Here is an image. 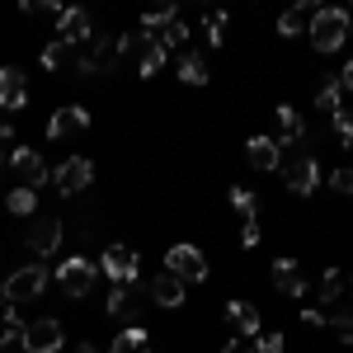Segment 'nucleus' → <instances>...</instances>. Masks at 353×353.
<instances>
[{"mask_svg": "<svg viewBox=\"0 0 353 353\" xmlns=\"http://www.w3.org/2000/svg\"><path fill=\"white\" fill-rule=\"evenodd\" d=\"M184 297H189V288H184L174 273H156V278H151V301H156V306L174 311V306H184Z\"/></svg>", "mask_w": 353, "mask_h": 353, "instance_id": "nucleus-18", "label": "nucleus"}, {"mask_svg": "<svg viewBox=\"0 0 353 353\" xmlns=\"http://www.w3.org/2000/svg\"><path fill=\"white\" fill-rule=\"evenodd\" d=\"M90 179H94V165L85 161V156H66V161L52 170V184L61 198H76V193L90 189Z\"/></svg>", "mask_w": 353, "mask_h": 353, "instance_id": "nucleus-8", "label": "nucleus"}, {"mask_svg": "<svg viewBox=\"0 0 353 353\" xmlns=\"http://www.w3.org/2000/svg\"><path fill=\"white\" fill-rule=\"evenodd\" d=\"M61 217H38L33 226H28V250L38 254V259H48V254H57L61 250Z\"/></svg>", "mask_w": 353, "mask_h": 353, "instance_id": "nucleus-14", "label": "nucleus"}, {"mask_svg": "<svg viewBox=\"0 0 353 353\" xmlns=\"http://www.w3.org/2000/svg\"><path fill=\"white\" fill-rule=\"evenodd\" d=\"M179 81H184V85H208V81H212V71H208L203 52H184V57H179Z\"/></svg>", "mask_w": 353, "mask_h": 353, "instance_id": "nucleus-24", "label": "nucleus"}, {"mask_svg": "<svg viewBox=\"0 0 353 353\" xmlns=\"http://www.w3.org/2000/svg\"><path fill=\"white\" fill-rule=\"evenodd\" d=\"M344 292H349V297H353V283H349V288H344Z\"/></svg>", "mask_w": 353, "mask_h": 353, "instance_id": "nucleus-45", "label": "nucleus"}, {"mask_svg": "<svg viewBox=\"0 0 353 353\" xmlns=\"http://www.w3.org/2000/svg\"><path fill=\"white\" fill-rule=\"evenodd\" d=\"M94 278H99V264H94V259H85V254H66V259L57 264V288H61L71 301L90 297Z\"/></svg>", "mask_w": 353, "mask_h": 353, "instance_id": "nucleus-2", "label": "nucleus"}, {"mask_svg": "<svg viewBox=\"0 0 353 353\" xmlns=\"http://www.w3.org/2000/svg\"><path fill=\"white\" fill-rule=\"evenodd\" d=\"M10 170H14V179H19V189H38V184H48L43 151H33V146H14V151H10Z\"/></svg>", "mask_w": 353, "mask_h": 353, "instance_id": "nucleus-10", "label": "nucleus"}, {"mask_svg": "<svg viewBox=\"0 0 353 353\" xmlns=\"http://www.w3.org/2000/svg\"><path fill=\"white\" fill-rule=\"evenodd\" d=\"M278 146H297V141H306V118H301L292 104H278Z\"/></svg>", "mask_w": 353, "mask_h": 353, "instance_id": "nucleus-20", "label": "nucleus"}, {"mask_svg": "<svg viewBox=\"0 0 353 353\" xmlns=\"http://www.w3.org/2000/svg\"><path fill=\"white\" fill-rule=\"evenodd\" d=\"M349 28H353V14L344 5H321L311 10V24H306V38L316 52H339L349 43Z\"/></svg>", "mask_w": 353, "mask_h": 353, "instance_id": "nucleus-1", "label": "nucleus"}, {"mask_svg": "<svg viewBox=\"0 0 353 353\" xmlns=\"http://www.w3.org/2000/svg\"><path fill=\"white\" fill-rule=\"evenodd\" d=\"M104 311H109L113 321H128V325H137V301H132V292H128V288H118V283L109 288V301H104Z\"/></svg>", "mask_w": 353, "mask_h": 353, "instance_id": "nucleus-23", "label": "nucleus"}, {"mask_svg": "<svg viewBox=\"0 0 353 353\" xmlns=\"http://www.w3.org/2000/svg\"><path fill=\"white\" fill-rule=\"evenodd\" d=\"M76 353H104V349H94V344H81V349H76Z\"/></svg>", "mask_w": 353, "mask_h": 353, "instance_id": "nucleus-42", "label": "nucleus"}, {"mask_svg": "<svg viewBox=\"0 0 353 353\" xmlns=\"http://www.w3.org/2000/svg\"><path fill=\"white\" fill-rule=\"evenodd\" d=\"M28 104V81L19 66H0V109L5 113H19Z\"/></svg>", "mask_w": 353, "mask_h": 353, "instance_id": "nucleus-15", "label": "nucleus"}, {"mask_svg": "<svg viewBox=\"0 0 353 353\" xmlns=\"http://www.w3.org/2000/svg\"><path fill=\"white\" fill-rule=\"evenodd\" d=\"M254 353H283V334H264V339H254Z\"/></svg>", "mask_w": 353, "mask_h": 353, "instance_id": "nucleus-38", "label": "nucleus"}, {"mask_svg": "<svg viewBox=\"0 0 353 353\" xmlns=\"http://www.w3.org/2000/svg\"><path fill=\"white\" fill-rule=\"evenodd\" d=\"M221 353H254V339L236 334V339H226V349H221Z\"/></svg>", "mask_w": 353, "mask_h": 353, "instance_id": "nucleus-39", "label": "nucleus"}, {"mask_svg": "<svg viewBox=\"0 0 353 353\" xmlns=\"http://www.w3.org/2000/svg\"><path fill=\"white\" fill-rule=\"evenodd\" d=\"M316 109L321 113H339L344 109V85H339V76H330V81L316 90Z\"/></svg>", "mask_w": 353, "mask_h": 353, "instance_id": "nucleus-27", "label": "nucleus"}, {"mask_svg": "<svg viewBox=\"0 0 353 353\" xmlns=\"http://www.w3.org/2000/svg\"><path fill=\"white\" fill-rule=\"evenodd\" d=\"M344 278H339V269H325L321 273V288H316V297H321V306H339V297H344Z\"/></svg>", "mask_w": 353, "mask_h": 353, "instance_id": "nucleus-28", "label": "nucleus"}, {"mask_svg": "<svg viewBox=\"0 0 353 353\" xmlns=\"http://www.w3.org/2000/svg\"><path fill=\"white\" fill-rule=\"evenodd\" d=\"M203 33H208V43H212V48H226V14H217V10H212V14H203Z\"/></svg>", "mask_w": 353, "mask_h": 353, "instance_id": "nucleus-32", "label": "nucleus"}, {"mask_svg": "<svg viewBox=\"0 0 353 353\" xmlns=\"http://www.w3.org/2000/svg\"><path fill=\"white\" fill-rule=\"evenodd\" d=\"M273 288H278V292H283V297H306V273H301V264L297 259H288V254H283V259H273Z\"/></svg>", "mask_w": 353, "mask_h": 353, "instance_id": "nucleus-16", "label": "nucleus"}, {"mask_svg": "<svg viewBox=\"0 0 353 353\" xmlns=\"http://www.w3.org/2000/svg\"><path fill=\"white\" fill-rule=\"evenodd\" d=\"M61 344H66V330H61V321H52V316L33 321L28 334H24V353H61Z\"/></svg>", "mask_w": 353, "mask_h": 353, "instance_id": "nucleus-11", "label": "nucleus"}, {"mask_svg": "<svg viewBox=\"0 0 353 353\" xmlns=\"http://www.w3.org/2000/svg\"><path fill=\"white\" fill-rule=\"evenodd\" d=\"M57 38H61V43H71V48H85V43L94 38L90 14H85V10H76V5H66V10L57 14Z\"/></svg>", "mask_w": 353, "mask_h": 353, "instance_id": "nucleus-12", "label": "nucleus"}, {"mask_svg": "<svg viewBox=\"0 0 353 353\" xmlns=\"http://www.w3.org/2000/svg\"><path fill=\"white\" fill-rule=\"evenodd\" d=\"M165 273H174L184 288H189V283H208V259H203L198 245H170V254H165Z\"/></svg>", "mask_w": 353, "mask_h": 353, "instance_id": "nucleus-5", "label": "nucleus"}, {"mask_svg": "<svg viewBox=\"0 0 353 353\" xmlns=\"http://www.w3.org/2000/svg\"><path fill=\"white\" fill-rule=\"evenodd\" d=\"M226 198H231V208L241 212V245H245V250H254V245H259V212H254V193L236 184Z\"/></svg>", "mask_w": 353, "mask_h": 353, "instance_id": "nucleus-13", "label": "nucleus"}, {"mask_svg": "<svg viewBox=\"0 0 353 353\" xmlns=\"http://www.w3.org/2000/svg\"><path fill=\"white\" fill-rule=\"evenodd\" d=\"M0 311H10V301H5V297H0Z\"/></svg>", "mask_w": 353, "mask_h": 353, "instance_id": "nucleus-43", "label": "nucleus"}, {"mask_svg": "<svg viewBox=\"0 0 353 353\" xmlns=\"http://www.w3.org/2000/svg\"><path fill=\"white\" fill-rule=\"evenodd\" d=\"M0 184H5V165H0Z\"/></svg>", "mask_w": 353, "mask_h": 353, "instance_id": "nucleus-44", "label": "nucleus"}, {"mask_svg": "<svg viewBox=\"0 0 353 353\" xmlns=\"http://www.w3.org/2000/svg\"><path fill=\"white\" fill-rule=\"evenodd\" d=\"M99 269L109 273V283L132 288V283H137V250H132V245H109V250L99 254Z\"/></svg>", "mask_w": 353, "mask_h": 353, "instance_id": "nucleus-9", "label": "nucleus"}, {"mask_svg": "<svg viewBox=\"0 0 353 353\" xmlns=\"http://www.w3.org/2000/svg\"><path fill=\"white\" fill-rule=\"evenodd\" d=\"M283 184L292 193H311L316 184H321V165H316V156L311 151H292V156H283Z\"/></svg>", "mask_w": 353, "mask_h": 353, "instance_id": "nucleus-6", "label": "nucleus"}, {"mask_svg": "<svg viewBox=\"0 0 353 353\" xmlns=\"http://www.w3.org/2000/svg\"><path fill=\"white\" fill-rule=\"evenodd\" d=\"M339 85H344V94H353V57L344 61V71H339Z\"/></svg>", "mask_w": 353, "mask_h": 353, "instance_id": "nucleus-40", "label": "nucleus"}, {"mask_svg": "<svg viewBox=\"0 0 353 353\" xmlns=\"http://www.w3.org/2000/svg\"><path fill=\"white\" fill-rule=\"evenodd\" d=\"M118 38H123V57H137V71H141L146 81L165 66V48L156 38H146V33H118Z\"/></svg>", "mask_w": 353, "mask_h": 353, "instance_id": "nucleus-7", "label": "nucleus"}, {"mask_svg": "<svg viewBox=\"0 0 353 353\" xmlns=\"http://www.w3.org/2000/svg\"><path fill=\"white\" fill-rule=\"evenodd\" d=\"M174 19H179V10H174V5H156V10H146V14H141V33H146V38H156V33L170 28Z\"/></svg>", "mask_w": 353, "mask_h": 353, "instance_id": "nucleus-25", "label": "nucleus"}, {"mask_svg": "<svg viewBox=\"0 0 353 353\" xmlns=\"http://www.w3.org/2000/svg\"><path fill=\"white\" fill-rule=\"evenodd\" d=\"M5 208H10L14 217H33V208H38V189H10V193H5Z\"/></svg>", "mask_w": 353, "mask_h": 353, "instance_id": "nucleus-30", "label": "nucleus"}, {"mask_svg": "<svg viewBox=\"0 0 353 353\" xmlns=\"http://www.w3.org/2000/svg\"><path fill=\"white\" fill-rule=\"evenodd\" d=\"M123 57V38H90L85 43V52L76 57V71H81L85 81H94V76H104V71H113V61Z\"/></svg>", "mask_w": 353, "mask_h": 353, "instance_id": "nucleus-3", "label": "nucleus"}, {"mask_svg": "<svg viewBox=\"0 0 353 353\" xmlns=\"http://www.w3.org/2000/svg\"><path fill=\"white\" fill-rule=\"evenodd\" d=\"M330 330L339 334V344H353V311H334L330 316Z\"/></svg>", "mask_w": 353, "mask_h": 353, "instance_id": "nucleus-35", "label": "nucleus"}, {"mask_svg": "<svg viewBox=\"0 0 353 353\" xmlns=\"http://www.w3.org/2000/svg\"><path fill=\"white\" fill-rule=\"evenodd\" d=\"M330 123H334V132H339V141L353 151V109H339V113H330Z\"/></svg>", "mask_w": 353, "mask_h": 353, "instance_id": "nucleus-34", "label": "nucleus"}, {"mask_svg": "<svg viewBox=\"0 0 353 353\" xmlns=\"http://www.w3.org/2000/svg\"><path fill=\"white\" fill-rule=\"evenodd\" d=\"M85 128H90V109H81V104L57 109L52 118H48V137H52V141H61V137H71V132H85Z\"/></svg>", "mask_w": 353, "mask_h": 353, "instance_id": "nucleus-17", "label": "nucleus"}, {"mask_svg": "<svg viewBox=\"0 0 353 353\" xmlns=\"http://www.w3.org/2000/svg\"><path fill=\"white\" fill-rule=\"evenodd\" d=\"M24 334H28V321H19L14 306H10V316L0 325V349H24Z\"/></svg>", "mask_w": 353, "mask_h": 353, "instance_id": "nucleus-29", "label": "nucleus"}, {"mask_svg": "<svg viewBox=\"0 0 353 353\" xmlns=\"http://www.w3.org/2000/svg\"><path fill=\"white\" fill-rule=\"evenodd\" d=\"M226 316L236 321V330H241L245 339H259V330H264V321H259V311H254L250 301H226Z\"/></svg>", "mask_w": 353, "mask_h": 353, "instance_id": "nucleus-21", "label": "nucleus"}, {"mask_svg": "<svg viewBox=\"0 0 353 353\" xmlns=\"http://www.w3.org/2000/svg\"><path fill=\"white\" fill-rule=\"evenodd\" d=\"M330 189H339V193H353V165H339V170L330 174Z\"/></svg>", "mask_w": 353, "mask_h": 353, "instance_id": "nucleus-36", "label": "nucleus"}, {"mask_svg": "<svg viewBox=\"0 0 353 353\" xmlns=\"http://www.w3.org/2000/svg\"><path fill=\"white\" fill-rule=\"evenodd\" d=\"M109 353H151V334L141 325H123L113 334V349Z\"/></svg>", "mask_w": 353, "mask_h": 353, "instance_id": "nucleus-22", "label": "nucleus"}, {"mask_svg": "<svg viewBox=\"0 0 353 353\" xmlns=\"http://www.w3.org/2000/svg\"><path fill=\"white\" fill-rule=\"evenodd\" d=\"M156 43H161L165 52H170V48H184V43H189V28H184V19H174L170 28H161V33H156Z\"/></svg>", "mask_w": 353, "mask_h": 353, "instance_id": "nucleus-33", "label": "nucleus"}, {"mask_svg": "<svg viewBox=\"0 0 353 353\" xmlns=\"http://www.w3.org/2000/svg\"><path fill=\"white\" fill-rule=\"evenodd\" d=\"M0 141H14V128H10L5 118H0Z\"/></svg>", "mask_w": 353, "mask_h": 353, "instance_id": "nucleus-41", "label": "nucleus"}, {"mask_svg": "<svg viewBox=\"0 0 353 353\" xmlns=\"http://www.w3.org/2000/svg\"><path fill=\"white\" fill-rule=\"evenodd\" d=\"M245 156H250L254 170H278V165H283V146H278L273 137H250V141H245Z\"/></svg>", "mask_w": 353, "mask_h": 353, "instance_id": "nucleus-19", "label": "nucleus"}, {"mask_svg": "<svg viewBox=\"0 0 353 353\" xmlns=\"http://www.w3.org/2000/svg\"><path fill=\"white\" fill-rule=\"evenodd\" d=\"M306 24H311V10H306V5H292V10H283V14H278V33H283V38L306 33Z\"/></svg>", "mask_w": 353, "mask_h": 353, "instance_id": "nucleus-26", "label": "nucleus"}, {"mask_svg": "<svg viewBox=\"0 0 353 353\" xmlns=\"http://www.w3.org/2000/svg\"><path fill=\"white\" fill-rule=\"evenodd\" d=\"M71 52H76L71 43H61V38H52V43L43 48V71H61V66L71 61Z\"/></svg>", "mask_w": 353, "mask_h": 353, "instance_id": "nucleus-31", "label": "nucleus"}, {"mask_svg": "<svg viewBox=\"0 0 353 353\" xmlns=\"http://www.w3.org/2000/svg\"><path fill=\"white\" fill-rule=\"evenodd\" d=\"M48 292V269L43 264H24V269H14L5 278V288H0V297L10 301V306H19V301H38Z\"/></svg>", "mask_w": 353, "mask_h": 353, "instance_id": "nucleus-4", "label": "nucleus"}, {"mask_svg": "<svg viewBox=\"0 0 353 353\" xmlns=\"http://www.w3.org/2000/svg\"><path fill=\"white\" fill-rule=\"evenodd\" d=\"M301 325H311V330H325V325H330V316L321 311V306H301Z\"/></svg>", "mask_w": 353, "mask_h": 353, "instance_id": "nucleus-37", "label": "nucleus"}]
</instances>
